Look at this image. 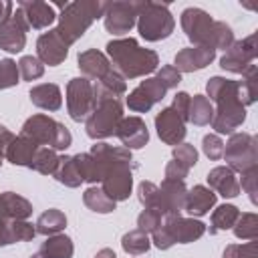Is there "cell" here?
<instances>
[{
    "mask_svg": "<svg viewBox=\"0 0 258 258\" xmlns=\"http://www.w3.org/2000/svg\"><path fill=\"white\" fill-rule=\"evenodd\" d=\"M222 258H258L256 240H248L246 244H228Z\"/></svg>",
    "mask_w": 258,
    "mask_h": 258,
    "instance_id": "cell-42",
    "label": "cell"
},
{
    "mask_svg": "<svg viewBox=\"0 0 258 258\" xmlns=\"http://www.w3.org/2000/svg\"><path fill=\"white\" fill-rule=\"evenodd\" d=\"M52 177H54L58 183L67 185V187H79V185L83 183L81 173H79V169H77V163H75L73 155H60V157H58V165H56Z\"/></svg>",
    "mask_w": 258,
    "mask_h": 258,
    "instance_id": "cell-32",
    "label": "cell"
},
{
    "mask_svg": "<svg viewBox=\"0 0 258 258\" xmlns=\"http://www.w3.org/2000/svg\"><path fill=\"white\" fill-rule=\"evenodd\" d=\"M135 24L141 38H145L147 42H157L171 36L175 28V20H173V14L169 12V6L159 2H149V0L139 2Z\"/></svg>",
    "mask_w": 258,
    "mask_h": 258,
    "instance_id": "cell-8",
    "label": "cell"
},
{
    "mask_svg": "<svg viewBox=\"0 0 258 258\" xmlns=\"http://www.w3.org/2000/svg\"><path fill=\"white\" fill-rule=\"evenodd\" d=\"M238 97L244 107L256 103V97H258V67L256 64H250L242 73V81H238Z\"/></svg>",
    "mask_w": 258,
    "mask_h": 258,
    "instance_id": "cell-31",
    "label": "cell"
},
{
    "mask_svg": "<svg viewBox=\"0 0 258 258\" xmlns=\"http://www.w3.org/2000/svg\"><path fill=\"white\" fill-rule=\"evenodd\" d=\"M34 236H36V226L30 224L28 220H14L12 222V228H10L12 244H16V242H28Z\"/></svg>",
    "mask_w": 258,
    "mask_h": 258,
    "instance_id": "cell-43",
    "label": "cell"
},
{
    "mask_svg": "<svg viewBox=\"0 0 258 258\" xmlns=\"http://www.w3.org/2000/svg\"><path fill=\"white\" fill-rule=\"evenodd\" d=\"M206 234V224L196 218L169 216L151 234V244L159 250H169L173 244H189Z\"/></svg>",
    "mask_w": 258,
    "mask_h": 258,
    "instance_id": "cell-7",
    "label": "cell"
},
{
    "mask_svg": "<svg viewBox=\"0 0 258 258\" xmlns=\"http://www.w3.org/2000/svg\"><path fill=\"white\" fill-rule=\"evenodd\" d=\"M139 2L141 0H117V2H107V10L103 14V22L107 32L121 36L129 32L135 22H137V12H139Z\"/></svg>",
    "mask_w": 258,
    "mask_h": 258,
    "instance_id": "cell-13",
    "label": "cell"
},
{
    "mask_svg": "<svg viewBox=\"0 0 258 258\" xmlns=\"http://www.w3.org/2000/svg\"><path fill=\"white\" fill-rule=\"evenodd\" d=\"M185 196H187V187L183 181L163 179L161 185H157V196H155V204L151 210H155L161 218L181 216L183 206H185Z\"/></svg>",
    "mask_w": 258,
    "mask_h": 258,
    "instance_id": "cell-14",
    "label": "cell"
},
{
    "mask_svg": "<svg viewBox=\"0 0 258 258\" xmlns=\"http://www.w3.org/2000/svg\"><path fill=\"white\" fill-rule=\"evenodd\" d=\"M155 196H157V185L153 181H141L137 185V198L141 202V206L145 210H151L155 204Z\"/></svg>",
    "mask_w": 258,
    "mask_h": 258,
    "instance_id": "cell-49",
    "label": "cell"
},
{
    "mask_svg": "<svg viewBox=\"0 0 258 258\" xmlns=\"http://www.w3.org/2000/svg\"><path fill=\"white\" fill-rule=\"evenodd\" d=\"M107 58L125 81L151 75L159 67V56L151 48H143L135 38H113L107 42Z\"/></svg>",
    "mask_w": 258,
    "mask_h": 258,
    "instance_id": "cell-3",
    "label": "cell"
},
{
    "mask_svg": "<svg viewBox=\"0 0 258 258\" xmlns=\"http://www.w3.org/2000/svg\"><path fill=\"white\" fill-rule=\"evenodd\" d=\"M38 252L44 258H73L75 244L67 234H54V236H46Z\"/></svg>",
    "mask_w": 258,
    "mask_h": 258,
    "instance_id": "cell-28",
    "label": "cell"
},
{
    "mask_svg": "<svg viewBox=\"0 0 258 258\" xmlns=\"http://www.w3.org/2000/svg\"><path fill=\"white\" fill-rule=\"evenodd\" d=\"M20 83V73L18 64L12 58H0V91L16 87Z\"/></svg>",
    "mask_w": 258,
    "mask_h": 258,
    "instance_id": "cell-41",
    "label": "cell"
},
{
    "mask_svg": "<svg viewBox=\"0 0 258 258\" xmlns=\"http://www.w3.org/2000/svg\"><path fill=\"white\" fill-rule=\"evenodd\" d=\"M240 189H244L250 198V202L256 206L258 204V167L256 169H250L246 173H242V183H240Z\"/></svg>",
    "mask_w": 258,
    "mask_h": 258,
    "instance_id": "cell-48",
    "label": "cell"
},
{
    "mask_svg": "<svg viewBox=\"0 0 258 258\" xmlns=\"http://www.w3.org/2000/svg\"><path fill=\"white\" fill-rule=\"evenodd\" d=\"M0 165H2V159H0Z\"/></svg>",
    "mask_w": 258,
    "mask_h": 258,
    "instance_id": "cell-57",
    "label": "cell"
},
{
    "mask_svg": "<svg viewBox=\"0 0 258 258\" xmlns=\"http://www.w3.org/2000/svg\"><path fill=\"white\" fill-rule=\"evenodd\" d=\"M206 93L210 103H216L212 129L216 135H232L246 121V107L238 97V81L226 77H212L206 83Z\"/></svg>",
    "mask_w": 258,
    "mask_h": 258,
    "instance_id": "cell-2",
    "label": "cell"
},
{
    "mask_svg": "<svg viewBox=\"0 0 258 258\" xmlns=\"http://www.w3.org/2000/svg\"><path fill=\"white\" fill-rule=\"evenodd\" d=\"M187 173H189V169H187L185 165H181L179 161H175V159L167 161V165H165V179H177V181H183V179L187 177Z\"/></svg>",
    "mask_w": 258,
    "mask_h": 258,
    "instance_id": "cell-52",
    "label": "cell"
},
{
    "mask_svg": "<svg viewBox=\"0 0 258 258\" xmlns=\"http://www.w3.org/2000/svg\"><path fill=\"white\" fill-rule=\"evenodd\" d=\"M189 99H191V95L189 93H185V91H179V93H175V97H173V103H171V109L187 123V111H189Z\"/></svg>",
    "mask_w": 258,
    "mask_h": 258,
    "instance_id": "cell-51",
    "label": "cell"
},
{
    "mask_svg": "<svg viewBox=\"0 0 258 258\" xmlns=\"http://www.w3.org/2000/svg\"><path fill=\"white\" fill-rule=\"evenodd\" d=\"M12 218L8 216L2 200H0V246H10L12 238H10V228H12Z\"/></svg>",
    "mask_w": 258,
    "mask_h": 258,
    "instance_id": "cell-50",
    "label": "cell"
},
{
    "mask_svg": "<svg viewBox=\"0 0 258 258\" xmlns=\"http://www.w3.org/2000/svg\"><path fill=\"white\" fill-rule=\"evenodd\" d=\"M77 62H79V69H81L83 77L89 79V81H101L105 75H109L113 71L107 54L97 50V48H87V50L79 52Z\"/></svg>",
    "mask_w": 258,
    "mask_h": 258,
    "instance_id": "cell-22",
    "label": "cell"
},
{
    "mask_svg": "<svg viewBox=\"0 0 258 258\" xmlns=\"http://www.w3.org/2000/svg\"><path fill=\"white\" fill-rule=\"evenodd\" d=\"M16 8L22 12V16H24L28 28H34V30H42V28L50 26V24L56 20V12H54L52 4L42 2V0L18 2Z\"/></svg>",
    "mask_w": 258,
    "mask_h": 258,
    "instance_id": "cell-21",
    "label": "cell"
},
{
    "mask_svg": "<svg viewBox=\"0 0 258 258\" xmlns=\"http://www.w3.org/2000/svg\"><path fill=\"white\" fill-rule=\"evenodd\" d=\"M69 54V44L58 36L56 28L48 30V32H42L36 40V58L42 62V64H48V67H56L60 64Z\"/></svg>",
    "mask_w": 258,
    "mask_h": 258,
    "instance_id": "cell-18",
    "label": "cell"
},
{
    "mask_svg": "<svg viewBox=\"0 0 258 258\" xmlns=\"http://www.w3.org/2000/svg\"><path fill=\"white\" fill-rule=\"evenodd\" d=\"M30 101L34 107L44 111H58L62 107V93L60 87L54 83H40L30 89Z\"/></svg>",
    "mask_w": 258,
    "mask_h": 258,
    "instance_id": "cell-25",
    "label": "cell"
},
{
    "mask_svg": "<svg viewBox=\"0 0 258 258\" xmlns=\"http://www.w3.org/2000/svg\"><path fill=\"white\" fill-rule=\"evenodd\" d=\"M173 159L185 165L187 169H191L198 163V149L191 143H179L173 147Z\"/></svg>",
    "mask_w": 258,
    "mask_h": 258,
    "instance_id": "cell-44",
    "label": "cell"
},
{
    "mask_svg": "<svg viewBox=\"0 0 258 258\" xmlns=\"http://www.w3.org/2000/svg\"><path fill=\"white\" fill-rule=\"evenodd\" d=\"M101 167V189L113 200H129L133 189V155L125 147L97 141L89 151Z\"/></svg>",
    "mask_w": 258,
    "mask_h": 258,
    "instance_id": "cell-1",
    "label": "cell"
},
{
    "mask_svg": "<svg viewBox=\"0 0 258 258\" xmlns=\"http://www.w3.org/2000/svg\"><path fill=\"white\" fill-rule=\"evenodd\" d=\"M30 258H44V256H42V254H40V252H36V254H32V256H30Z\"/></svg>",
    "mask_w": 258,
    "mask_h": 258,
    "instance_id": "cell-56",
    "label": "cell"
},
{
    "mask_svg": "<svg viewBox=\"0 0 258 258\" xmlns=\"http://www.w3.org/2000/svg\"><path fill=\"white\" fill-rule=\"evenodd\" d=\"M93 89H95V99H119L121 95L127 93V81L117 73L111 71L109 75H105L101 81H93Z\"/></svg>",
    "mask_w": 258,
    "mask_h": 258,
    "instance_id": "cell-27",
    "label": "cell"
},
{
    "mask_svg": "<svg viewBox=\"0 0 258 258\" xmlns=\"http://www.w3.org/2000/svg\"><path fill=\"white\" fill-rule=\"evenodd\" d=\"M20 135L32 139L34 143H38L42 147H50L54 151H64L73 143L71 131L60 121H56L44 113H36L32 117H28L20 129Z\"/></svg>",
    "mask_w": 258,
    "mask_h": 258,
    "instance_id": "cell-6",
    "label": "cell"
},
{
    "mask_svg": "<svg viewBox=\"0 0 258 258\" xmlns=\"http://www.w3.org/2000/svg\"><path fill=\"white\" fill-rule=\"evenodd\" d=\"M208 187L222 198H236L240 196V179L228 165H218L208 171Z\"/></svg>",
    "mask_w": 258,
    "mask_h": 258,
    "instance_id": "cell-23",
    "label": "cell"
},
{
    "mask_svg": "<svg viewBox=\"0 0 258 258\" xmlns=\"http://www.w3.org/2000/svg\"><path fill=\"white\" fill-rule=\"evenodd\" d=\"M161 222H163V218L155 210H143L137 216V230H141L145 234H153L161 226Z\"/></svg>",
    "mask_w": 258,
    "mask_h": 258,
    "instance_id": "cell-45",
    "label": "cell"
},
{
    "mask_svg": "<svg viewBox=\"0 0 258 258\" xmlns=\"http://www.w3.org/2000/svg\"><path fill=\"white\" fill-rule=\"evenodd\" d=\"M165 95H167V89L159 83V79L147 77L129 93V97L125 99V105L133 113H147L155 103H161Z\"/></svg>",
    "mask_w": 258,
    "mask_h": 258,
    "instance_id": "cell-15",
    "label": "cell"
},
{
    "mask_svg": "<svg viewBox=\"0 0 258 258\" xmlns=\"http://www.w3.org/2000/svg\"><path fill=\"white\" fill-rule=\"evenodd\" d=\"M119 141L123 143L125 149H141L147 141H149V129L145 125V121L137 115H131V117H123V121L119 123L117 127V133Z\"/></svg>",
    "mask_w": 258,
    "mask_h": 258,
    "instance_id": "cell-19",
    "label": "cell"
},
{
    "mask_svg": "<svg viewBox=\"0 0 258 258\" xmlns=\"http://www.w3.org/2000/svg\"><path fill=\"white\" fill-rule=\"evenodd\" d=\"M95 89L93 81L85 77H75L67 83V111L73 121H85L95 109Z\"/></svg>",
    "mask_w": 258,
    "mask_h": 258,
    "instance_id": "cell-11",
    "label": "cell"
},
{
    "mask_svg": "<svg viewBox=\"0 0 258 258\" xmlns=\"http://www.w3.org/2000/svg\"><path fill=\"white\" fill-rule=\"evenodd\" d=\"M95 258H117V254H115L111 248H103V250H99V252L95 254Z\"/></svg>",
    "mask_w": 258,
    "mask_h": 258,
    "instance_id": "cell-55",
    "label": "cell"
},
{
    "mask_svg": "<svg viewBox=\"0 0 258 258\" xmlns=\"http://www.w3.org/2000/svg\"><path fill=\"white\" fill-rule=\"evenodd\" d=\"M179 22L191 46H206L218 52V50H226L236 40L232 28L226 22L214 20L206 10L196 6L185 8L179 16Z\"/></svg>",
    "mask_w": 258,
    "mask_h": 258,
    "instance_id": "cell-4",
    "label": "cell"
},
{
    "mask_svg": "<svg viewBox=\"0 0 258 258\" xmlns=\"http://www.w3.org/2000/svg\"><path fill=\"white\" fill-rule=\"evenodd\" d=\"M222 157L226 159V165L234 173H246L250 169L258 167V141L252 133H232L228 143L224 145Z\"/></svg>",
    "mask_w": 258,
    "mask_h": 258,
    "instance_id": "cell-10",
    "label": "cell"
},
{
    "mask_svg": "<svg viewBox=\"0 0 258 258\" xmlns=\"http://www.w3.org/2000/svg\"><path fill=\"white\" fill-rule=\"evenodd\" d=\"M258 56V34L252 32L242 40H234L220 58V67L228 73L242 75L250 64H254V58Z\"/></svg>",
    "mask_w": 258,
    "mask_h": 258,
    "instance_id": "cell-12",
    "label": "cell"
},
{
    "mask_svg": "<svg viewBox=\"0 0 258 258\" xmlns=\"http://www.w3.org/2000/svg\"><path fill=\"white\" fill-rule=\"evenodd\" d=\"M12 139H14L12 131L6 129L4 125H0V159H6V149H8V145H10Z\"/></svg>",
    "mask_w": 258,
    "mask_h": 258,
    "instance_id": "cell-53",
    "label": "cell"
},
{
    "mask_svg": "<svg viewBox=\"0 0 258 258\" xmlns=\"http://www.w3.org/2000/svg\"><path fill=\"white\" fill-rule=\"evenodd\" d=\"M58 157H60V155H58L54 149L40 145L28 169H34V171H38V173H42V175H52L54 169H56V165H58Z\"/></svg>",
    "mask_w": 258,
    "mask_h": 258,
    "instance_id": "cell-37",
    "label": "cell"
},
{
    "mask_svg": "<svg viewBox=\"0 0 258 258\" xmlns=\"http://www.w3.org/2000/svg\"><path fill=\"white\" fill-rule=\"evenodd\" d=\"M232 230H234V236L240 240H256L258 238V216L254 212L240 214Z\"/></svg>",
    "mask_w": 258,
    "mask_h": 258,
    "instance_id": "cell-39",
    "label": "cell"
},
{
    "mask_svg": "<svg viewBox=\"0 0 258 258\" xmlns=\"http://www.w3.org/2000/svg\"><path fill=\"white\" fill-rule=\"evenodd\" d=\"M216 58V50L214 48H206V46H187L181 48L175 58H173V67L179 73H194V71H202L208 64H212V60Z\"/></svg>",
    "mask_w": 258,
    "mask_h": 258,
    "instance_id": "cell-20",
    "label": "cell"
},
{
    "mask_svg": "<svg viewBox=\"0 0 258 258\" xmlns=\"http://www.w3.org/2000/svg\"><path fill=\"white\" fill-rule=\"evenodd\" d=\"M16 64H18V73H20V77L24 81H36V79H40L44 75V64L32 54L20 56V60Z\"/></svg>",
    "mask_w": 258,
    "mask_h": 258,
    "instance_id": "cell-40",
    "label": "cell"
},
{
    "mask_svg": "<svg viewBox=\"0 0 258 258\" xmlns=\"http://www.w3.org/2000/svg\"><path fill=\"white\" fill-rule=\"evenodd\" d=\"M83 202H85V206H87L91 212H95V214H111V212L117 208V202H113V200H111L101 187H97V185H91V187L85 189Z\"/></svg>",
    "mask_w": 258,
    "mask_h": 258,
    "instance_id": "cell-33",
    "label": "cell"
},
{
    "mask_svg": "<svg viewBox=\"0 0 258 258\" xmlns=\"http://www.w3.org/2000/svg\"><path fill=\"white\" fill-rule=\"evenodd\" d=\"M123 103L121 99H99L95 103V109L85 119V131L91 139L101 141L107 137H113L117 133L119 123L123 121Z\"/></svg>",
    "mask_w": 258,
    "mask_h": 258,
    "instance_id": "cell-9",
    "label": "cell"
},
{
    "mask_svg": "<svg viewBox=\"0 0 258 258\" xmlns=\"http://www.w3.org/2000/svg\"><path fill=\"white\" fill-rule=\"evenodd\" d=\"M202 149H204L206 157H210V159L216 161V159H220L222 153H224V141L220 139V135L208 133V135H204V139H202Z\"/></svg>",
    "mask_w": 258,
    "mask_h": 258,
    "instance_id": "cell-46",
    "label": "cell"
},
{
    "mask_svg": "<svg viewBox=\"0 0 258 258\" xmlns=\"http://www.w3.org/2000/svg\"><path fill=\"white\" fill-rule=\"evenodd\" d=\"M107 10V2L105 0H77V2H69L58 18V26L56 32L58 36L71 46L73 42H77L87 30L89 26L101 18Z\"/></svg>",
    "mask_w": 258,
    "mask_h": 258,
    "instance_id": "cell-5",
    "label": "cell"
},
{
    "mask_svg": "<svg viewBox=\"0 0 258 258\" xmlns=\"http://www.w3.org/2000/svg\"><path fill=\"white\" fill-rule=\"evenodd\" d=\"M12 8H14L12 2H8V0H0V22L6 20V18L12 14Z\"/></svg>",
    "mask_w": 258,
    "mask_h": 258,
    "instance_id": "cell-54",
    "label": "cell"
},
{
    "mask_svg": "<svg viewBox=\"0 0 258 258\" xmlns=\"http://www.w3.org/2000/svg\"><path fill=\"white\" fill-rule=\"evenodd\" d=\"M38 143H34L32 139L24 137V135H18L10 141L8 149H6V159L12 163V165H22V167H30L36 151H38Z\"/></svg>",
    "mask_w": 258,
    "mask_h": 258,
    "instance_id": "cell-26",
    "label": "cell"
},
{
    "mask_svg": "<svg viewBox=\"0 0 258 258\" xmlns=\"http://www.w3.org/2000/svg\"><path fill=\"white\" fill-rule=\"evenodd\" d=\"M73 159L77 163V169H79L83 181L93 183V185L101 183V167L91 153H77V155H73Z\"/></svg>",
    "mask_w": 258,
    "mask_h": 258,
    "instance_id": "cell-36",
    "label": "cell"
},
{
    "mask_svg": "<svg viewBox=\"0 0 258 258\" xmlns=\"http://www.w3.org/2000/svg\"><path fill=\"white\" fill-rule=\"evenodd\" d=\"M214 206H216V194L208 185H194L191 189H187L183 212H187L191 218L194 216L202 218V216L210 214V210Z\"/></svg>",
    "mask_w": 258,
    "mask_h": 258,
    "instance_id": "cell-24",
    "label": "cell"
},
{
    "mask_svg": "<svg viewBox=\"0 0 258 258\" xmlns=\"http://www.w3.org/2000/svg\"><path fill=\"white\" fill-rule=\"evenodd\" d=\"M121 246H123V250L127 254L139 256V254H145L151 248V240H149V234H145L141 230H131V232L123 234Z\"/></svg>",
    "mask_w": 258,
    "mask_h": 258,
    "instance_id": "cell-38",
    "label": "cell"
},
{
    "mask_svg": "<svg viewBox=\"0 0 258 258\" xmlns=\"http://www.w3.org/2000/svg\"><path fill=\"white\" fill-rule=\"evenodd\" d=\"M155 129H157V135L159 139L165 143V145H179L183 143L185 139V121L171 109V107H163L157 115H155Z\"/></svg>",
    "mask_w": 258,
    "mask_h": 258,
    "instance_id": "cell-17",
    "label": "cell"
},
{
    "mask_svg": "<svg viewBox=\"0 0 258 258\" xmlns=\"http://www.w3.org/2000/svg\"><path fill=\"white\" fill-rule=\"evenodd\" d=\"M0 200L12 220H28L32 216V204L26 198H22L14 191H2Z\"/></svg>",
    "mask_w": 258,
    "mask_h": 258,
    "instance_id": "cell-34",
    "label": "cell"
},
{
    "mask_svg": "<svg viewBox=\"0 0 258 258\" xmlns=\"http://www.w3.org/2000/svg\"><path fill=\"white\" fill-rule=\"evenodd\" d=\"M26 32L28 24L22 12L16 8V12H12L6 20L0 22V48L10 54L20 52L26 46Z\"/></svg>",
    "mask_w": 258,
    "mask_h": 258,
    "instance_id": "cell-16",
    "label": "cell"
},
{
    "mask_svg": "<svg viewBox=\"0 0 258 258\" xmlns=\"http://www.w3.org/2000/svg\"><path fill=\"white\" fill-rule=\"evenodd\" d=\"M212 117H214V107L210 103V99L206 95H194L189 99V111H187V121L198 125V127H204V125H210L212 123Z\"/></svg>",
    "mask_w": 258,
    "mask_h": 258,
    "instance_id": "cell-30",
    "label": "cell"
},
{
    "mask_svg": "<svg viewBox=\"0 0 258 258\" xmlns=\"http://www.w3.org/2000/svg\"><path fill=\"white\" fill-rule=\"evenodd\" d=\"M240 216V210L234 204H222L212 212V226H210V234H218L222 230H232V226L236 224Z\"/></svg>",
    "mask_w": 258,
    "mask_h": 258,
    "instance_id": "cell-35",
    "label": "cell"
},
{
    "mask_svg": "<svg viewBox=\"0 0 258 258\" xmlns=\"http://www.w3.org/2000/svg\"><path fill=\"white\" fill-rule=\"evenodd\" d=\"M155 79H159V83L169 91V89H175L179 83H181V73L173 67V64H165L157 71Z\"/></svg>",
    "mask_w": 258,
    "mask_h": 258,
    "instance_id": "cell-47",
    "label": "cell"
},
{
    "mask_svg": "<svg viewBox=\"0 0 258 258\" xmlns=\"http://www.w3.org/2000/svg\"><path fill=\"white\" fill-rule=\"evenodd\" d=\"M36 234H42V236H54V234H60L67 226V216L64 212L56 210V208H50L46 212H42L36 220Z\"/></svg>",
    "mask_w": 258,
    "mask_h": 258,
    "instance_id": "cell-29",
    "label": "cell"
}]
</instances>
